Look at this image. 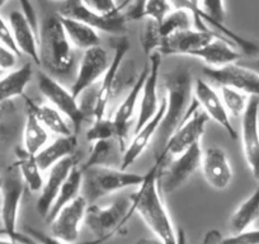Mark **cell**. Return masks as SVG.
<instances>
[{
  "mask_svg": "<svg viewBox=\"0 0 259 244\" xmlns=\"http://www.w3.org/2000/svg\"><path fill=\"white\" fill-rule=\"evenodd\" d=\"M133 214L131 197H118L106 206L89 204L84 224L94 234V239L83 244H102L123 233Z\"/></svg>",
  "mask_w": 259,
  "mask_h": 244,
  "instance_id": "277c9868",
  "label": "cell"
},
{
  "mask_svg": "<svg viewBox=\"0 0 259 244\" xmlns=\"http://www.w3.org/2000/svg\"><path fill=\"white\" fill-rule=\"evenodd\" d=\"M165 86V113L154 138L155 156L160 154L168 139L182 125V122L196 109L200 108L193 98V79L191 71L183 66H177L164 74Z\"/></svg>",
  "mask_w": 259,
  "mask_h": 244,
  "instance_id": "6da1fadb",
  "label": "cell"
},
{
  "mask_svg": "<svg viewBox=\"0 0 259 244\" xmlns=\"http://www.w3.org/2000/svg\"><path fill=\"white\" fill-rule=\"evenodd\" d=\"M0 75H3V71H0Z\"/></svg>",
  "mask_w": 259,
  "mask_h": 244,
  "instance_id": "680465c9",
  "label": "cell"
},
{
  "mask_svg": "<svg viewBox=\"0 0 259 244\" xmlns=\"http://www.w3.org/2000/svg\"><path fill=\"white\" fill-rule=\"evenodd\" d=\"M50 143V131L32 112L27 111L23 126V146L28 154L36 155Z\"/></svg>",
  "mask_w": 259,
  "mask_h": 244,
  "instance_id": "1f68e13d",
  "label": "cell"
},
{
  "mask_svg": "<svg viewBox=\"0 0 259 244\" xmlns=\"http://www.w3.org/2000/svg\"><path fill=\"white\" fill-rule=\"evenodd\" d=\"M11 108H12L11 102H9V103L3 104V106H0V148H2V145H3L4 143H6L9 134H11L9 133V126L7 125V122H6L7 111H9Z\"/></svg>",
  "mask_w": 259,
  "mask_h": 244,
  "instance_id": "bcb514c9",
  "label": "cell"
},
{
  "mask_svg": "<svg viewBox=\"0 0 259 244\" xmlns=\"http://www.w3.org/2000/svg\"><path fill=\"white\" fill-rule=\"evenodd\" d=\"M38 89L42 96L56 107L66 118L70 121V125L75 135H79L83 128V124L88 116L81 108L78 98L73 96L70 89H66L56 78L47 74L46 71H39Z\"/></svg>",
  "mask_w": 259,
  "mask_h": 244,
  "instance_id": "52a82bcc",
  "label": "cell"
},
{
  "mask_svg": "<svg viewBox=\"0 0 259 244\" xmlns=\"http://www.w3.org/2000/svg\"><path fill=\"white\" fill-rule=\"evenodd\" d=\"M84 6L103 16H114L121 13L117 0H81Z\"/></svg>",
  "mask_w": 259,
  "mask_h": 244,
  "instance_id": "60d3db41",
  "label": "cell"
},
{
  "mask_svg": "<svg viewBox=\"0 0 259 244\" xmlns=\"http://www.w3.org/2000/svg\"><path fill=\"white\" fill-rule=\"evenodd\" d=\"M83 173V196L88 204H96L101 198L126 188L139 187L146 177V173H134L116 167H92Z\"/></svg>",
  "mask_w": 259,
  "mask_h": 244,
  "instance_id": "5b68a950",
  "label": "cell"
},
{
  "mask_svg": "<svg viewBox=\"0 0 259 244\" xmlns=\"http://www.w3.org/2000/svg\"><path fill=\"white\" fill-rule=\"evenodd\" d=\"M61 22L62 26H64L65 33H66L69 41L75 49L84 51V50L101 45V36H99L96 29L92 28L88 24L73 18H66V17H61Z\"/></svg>",
  "mask_w": 259,
  "mask_h": 244,
  "instance_id": "f1b7e54d",
  "label": "cell"
},
{
  "mask_svg": "<svg viewBox=\"0 0 259 244\" xmlns=\"http://www.w3.org/2000/svg\"><path fill=\"white\" fill-rule=\"evenodd\" d=\"M124 149L116 138L108 140H98L92 144L91 153L85 163L80 167L83 171L92 167H114L121 168Z\"/></svg>",
  "mask_w": 259,
  "mask_h": 244,
  "instance_id": "4316f807",
  "label": "cell"
},
{
  "mask_svg": "<svg viewBox=\"0 0 259 244\" xmlns=\"http://www.w3.org/2000/svg\"><path fill=\"white\" fill-rule=\"evenodd\" d=\"M57 13L61 17L83 22L96 31L104 32L111 36H123L127 32L128 19L122 12L114 16H103L84 6L81 0H62Z\"/></svg>",
  "mask_w": 259,
  "mask_h": 244,
  "instance_id": "30bf717a",
  "label": "cell"
},
{
  "mask_svg": "<svg viewBox=\"0 0 259 244\" xmlns=\"http://www.w3.org/2000/svg\"><path fill=\"white\" fill-rule=\"evenodd\" d=\"M134 0H117V3H118V8L119 11H122V9L127 8V7L130 6V4L133 3Z\"/></svg>",
  "mask_w": 259,
  "mask_h": 244,
  "instance_id": "f907efd6",
  "label": "cell"
},
{
  "mask_svg": "<svg viewBox=\"0 0 259 244\" xmlns=\"http://www.w3.org/2000/svg\"><path fill=\"white\" fill-rule=\"evenodd\" d=\"M191 57L202 60L206 66L221 68V66L240 61L241 54L236 51L230 41H228L224 37H218L206 46L192 52Z\"/></svg>",
  "mask_w": 259,
  "mask_h": 244,
  "instance_id": "cb8c5ba5",
  "label": "cell"
},
{
  "mask_svg": "<svg viewBox=\"0 0 259 244\" xmlns=\"http://www.w3.org/2000/svg\"><path fill=\"white\" fill-rule=\"evenodd\" d=\"M241 145L249 169L259 182V97L249 98L241 116Z\"/></svg>",
  "mask_w": 259,
  "mask_h": 244,
  "instance_id": "9a60e30c",
  "label": "cell"
},
{
  "mask_svg": "<svg viewBox=\"0 0 259 244\" xmlns=\"http://www.w3.org/2000/svg\"><path fill=\"white\" fill-rule=\"evenodd\" d=\"M259 219V186L245 201L238 206L229 219V230L231 234L240 233L250 228Z\"/></svg>",
  "mask_w": 259,
  "mask_h": 244,
  "instance_id": "4dcf8cb0",
  "label": "cell"
},
{
  "mask_svg": "<svg viewBox=\"0 0 259 244\" xmlns=\"http://www.w3.org/2000/svg\"><path fill=\"white\" fill-rule=\"evenodd\" d=\"M163 36L160 33V24L153 19L145 18L143 29L140 33V42L146 56H150L154 52H158Z\"/></svg>",
  "mask_w": 259,
  "mask_h": 244,
  "instance_id": "d590c367",
  "label": "cell"
},
{
  "mask_svg": "<svg viewBox=\"0 0 259 244\" xmlns=\"http://www.w3.org/2000/svg\"><path fill=\"white\" fill-rule=\"evenodd\" d=\"M26 101L27 111L32 112L42 125L57 136H68L74 134L73 128L66 122V117L52 104L36 103L28 97L23 96Z\"/></svg>",
  "mask_w": 259,
  "mask_h": 244,
  "instance_id": "d4e9b609",
  "label": "cell"
},
{
  "mask_svg": "<svg viewBox=\"0 0 259 244\" xmlns=\"http://www.w3.org/2000/svg\"><path fill=\"white\" fill-rule=\"evenodd\" d=\"M193 98L197 101L200 108L207 114L210 119L218 124L228 133L233 140L238 139V133L231 124L230 114L226 111L224 102L219 92L213 89L210 83L198 78L193 82Z\"/></svg>",
  "mask_w": 259,
  "mask_h": 244,
  "instance_id": "2e32d148",
  "label": "cell"
},
{
  "mask_svg": "<svg viewBox=\"0 0 259 244\" xmlns=\"http://www.w3.org/2000/svg\"><path fill=\"white\" fill-rule=\"evenodd\" d=\"M32 76L33 68L29 61L21 68L8 71L6 75H0V106L9 103L17 97H23Z\"/></svg>",
  "mask_w": 259,
  "mask_h": 244,
  "instance_id": "484cf974",
  "label": "cell"
},
{
  "mask_svg": "<svg viewBox=\"0 0 259 244\" xmlns=\"http://www.w3.org/2000/svg\"><path fill=\"white\" fill-rule=\"evenodd\" d=\"M79 164V159L76 154L68 156V158L62 159L57 161L56 164L47 169V176L45 178L44 187L39 192V197L37 200L36 210L42 218L46 219L47 214L51 210L55 200L57 197L60 188L64 185V182L69 177L70 172L73 171L74 167Z\"/></svg>",
  "mask_w": 259,
  "mask_h": 244,
  "instance_id": "d6986e66",
  "label": "cell"
},
{
  "mask_svg": "<svg viewBox=\"0 0 259 244\" xmlns=\"http://www.w3.org/2000/svg\"><path fill=\"white\" fill-rule=\"evenodd\" d=\"M219 93H220L221 99H223L224 102V106H225L226 111L229 112L230 116H243V113L246 109V106H248L250 96L238 91V89H234L231 88V87L226 86H221Z\"/></svg>",
  "mask_w": 259,
  "mask_h": 244,
  "instance_id": "e575fe53",
  "label": "cell"
},
{
  "mask_svg": "<svg viewBox=\"0 0 259 244\" xmlns=\"http://www.w3.org/2000/svg\"><path fill=\"white\" fill-rule=\"evenodd\" d=\"M149 73V63L144 66L141 73L139 74L138 79L135 80L134 86L131 87L130 92L127 96L124 97L123 101L119 103L118 108L116 109V113L113 116L114 126H116V133H117V140L119 141L121 146L126 149V139L128 136L130 131V124L133 119L134 114H135L136 108L140 102L141 92H143L144 83H145L146 75Z\"/></svg>",
  "mask_w": 259,
  "mask_h": 244,
  "instance_id": "44dd1931",
  "label": "cell"
},
{
  "mask_svg": "<svg viewBox=\"0 0 259 244\" xmlns=\"http://www.w3.org/2000/svg\"><path fill=\"white\" fill-rule=\"evenodd\" d=\"M194 27L192 13L186 9H173L160 23V33L165 37L179 31H186Z\"/></svg>",
  "mask_w": 259,
  "mask_h": 244,
  "instance_id": "836d02e7",
  "label": "cell"
},
{
  "mask_svg": "<svg viewBox=\"0 0 259 244\" xmlns=\"http://www.w3.org/2000/svg\"><path fill=\"white\" fill-rule=\"evenodd\" d=\"M19 6H21V11L23 12L24 16L27 17V19L29 21V23L32 24V27L34 28V31L37 32V36H38V17H37L36 9H34L33 4H32L31 0H18Z\"/></svg>",
  "mask_w": 259,
  "mask_h": 244,
  "instance_id": "f6af8a7d",
  "label": "cell"
},
{
  "mask_svg": "<svg viewBox=\"0 0 259 244\" xmlns=\"http://www.w3.org/2000/svg\"><path fill=\"white\" fill-rule=\"evenodd\" d=\"M223 234L218 230V229H211L205 233V236L202 239L201 244H221V239H223Z\"/></svg>",
  "mask_w": 259,
  "mask_h": 244,
  "instance_id": "7dc6e473",
  "label": "cell"
},
{
  "mask_svg": "<svg viewBox=\"0 0 259 244\" xmlns=\"http://www.w3.org/2000/svg\"><path fill=\"white\" fill-rule=\"evenodd\" d=\"M238 63H240L241 65L246 66V68L251 69V70L256 71L259 74V59L250 60V61H238Z\"/></svg>",
  "mask_w": 259,
  "mask_h": 244,
  "instance_id": "c3c4849f",
  "label": "cell"
},
{
  "mask_svg": "<svg viewBox=\"0 0 259 244\" xmlns=\"http://www.w3.org/2000/svg\"><path fill=\"white\" fill-rule=\"evenodd\" d=\"M208 119L210 118L202 109L198 108L192 112L182 122V125L174 131L173 135L168 139L160 154L155 156V163H158L161 167L169 159L184 153L187 149L193 146L194 144L200 143L201 138L205 134Z\"/></svg>",
  "mask_w": 259,
  "mask_h": 244,
  "instance_id": "ba28073f",
  "label": "cell"
},
{
  "mask_svg": "<svg viewBox=\"0 0 259 244\" xmlns=\"http://www.w3.org/2000/svg\"><path fill=\"white\" fill-rule=\"evenodd\" d=\"M112 47H113V56L111 59V63H109L104 75L102 76L98 88L94 92L93 112H92L93 118H102L106 116L107 107H108L112 94L116 89L117 78L121 71L122 63L131 49V42H130L128 37L124 34L123 36H114V39L112 41Z\"/></svg>",
  "mask_w": 259,
  "mask_h": 244,
  "instance_id": "8fae6325",
  "label": "cell"
},
{
  "mask_svg": "<svg viewBox=\"0 0 259 244\" xmlns=\"http://www.w3.org/2000/svg\"><path fill=\"white\" fill-rule=\"evenodd\" d=\"M17 167L19 169L24 185L31 192H41L44 187L45 178L42 169L36 160V155L28 154L23 148L17 149Z\"/></svg>",
  "mask_w": 259,
  "mask_h": 244,
  "instance_id": "d6a6232c",
  "label": "cell"
},
{
  "mask_svg": "<svg viewBox=\"0 0 259 244\" xmlns=\"http://www.w3.org/2000/svg\"><path fill=\"white\" fill-rule=\"evenodd\" d=\"M39 66L54 78H68L74 73L75 51L69 41L59 13H52L39 22Z\"/></svg>",
  "mask_w": 259,
  "mask_h": 244,
  "instance_id": "3957f363",
  "label": "cell"
},
{
  "mask_svg": "<svg viewBox=\"0 0 259 244\" xmlns=\"http://www.w3.org/2000/svg\"><path fill=\"white\" fill-rule=\"evenodd\" d=\"M83 178L84 173L78 164L76 167H74L73 171L70 172L69 177L66 178V181L64 182V185L60 188L56 200H55L51 210L49 211L46 216L47 223H50L64 206H66L71 201L75 200L78 196H80V191L83 190Z\"/></svg>",
  "mask_w": 259,
  "mask_h": 244,
  "instance_id": "f546056e",
  "label": "cell"
},
{
  "mask_svg": "<svg viewBox=\"0 0 259 244\" xmlns=\"http://www.w3.org/2000/svg\"><path fill=\"white\" fill-rule=\"evenodd\" d=\"M165 107L166 101L165 97H163L160 101V107H159L155 116L151 117L143 128L135 131V136H134L133 140L130 141V144H127L126 149L123 151L121 169H127L130 166H133L143 155L144 151L148 149V146L150 145V143L155 138L159 126H160V122L163 119L164 113H165Z\"/></svg>",
  "mask_w": 259,
  "mask_h": 244,
  "instance_id": "7402d4cb",
  "label": "cell"
},
{
  "mask_svg": "<svg viewBox=\"0 0 259 244\" xmlns=\"http://www.w3.org/2000/svg\"><path fill=\"white\" fill-rule=\"evenodd\" d=\"M202 73L208 80L215 82L220 87H231L250 97H259V74L240 63L229 64L221 68L203 66Z\"/></svg>",
  "mask_w": 259,
  "mask_h": 244,
  "instance_id": "4fadbf2b",
  "label": "cell"
},
{
  "mask_svg": "<svg viewBox=\"0 0 259 244\" xmlns=\"http://www.w3.org/2000/svg\"><path fill=\"white\" fill-rule=\"evenodd\" d=\"M88 205L85 197L80 195L70 204L64 206L49 223L50 234L65 243L75 244L79 239L81 224H84Z\"/></svg>",
  "mask_w": 259,
  "mask_h": 244,
  "instance_id": "5bb4252c",
  "label": "cell"
},
{
  "mask_svg": "<svg viewBox=\"0 0 259 244\" xmlns=\"http://www.w3.org/2000/svg\"><path fill=\"white\" fill-rule=\"evenodd\" d=\"M0 234H4V231H3V229H2V230H0Z\"/></svg>",
  "mask_w": 259,
  "mask_h": 244,
  "instance_id": "6f0895ef",
  "label": "cell"
},
{
  "mask_svg": "<svg viewBox=\"0 0 259 244\" xmlns=\"http://www.w3.org/2000/svg\"><path fill=\"white\" fill-rule=\"evenodd\" d=\"M9 26L19 54H24L39 65L38 36L22 11H13L9 14Z\"/></svg>",
  "mask_w": 259,
  "mask_h": 244,
  "instance_id": "603a6c76",
  "label": "cell"
},
{
  "mask_svg": "<svg viewBox=\"0 0 259 244\" xmlns=\"http://www.w3.org/2000/svg\"><path fill=\"white\" fill-rule=\"evenodd\" d=\"M218 37H223L215 31H202V29L191 28L179 31L173 34L163 37L158 52L161 56H191V54L201 47L206 46Z\"/></svg>",
  "mask_w": 259,
  "mask_h": 244,
  "instance_id": "e0dca14e",
  "label": "cell"
},
{
  "mask_svg": "<svg viewBox=\"0 0 259 244\" xmlns=\"http://www.w3.org/2000/svg\"><path fill=\"white\" fill-rule=\"evenodd\" d=\"M26 233L27 235L31 236L34 241H37L39 244H68L65 243V241L60 240V239L55 238L51 234H46L41 230L31 228V226H26Z\"/></svg>",
  "mask_w": 259,
  "mask_h": 244,
  "instance_id": "ee69618b",
  "label": "cell"
},
{
  "mask_svg": "<svg viewBox=\"0 0 259 244\" xmlns=\"http://www.w3.org/2000/svg\"><path fill=\"white\" fill-rule=\"evenodd\" d=\"M0 42L3 45H6V46H8L9 49H12L14 52H17V54L19 55L18 49H17L16 46V42H14L13 33H12V28L11 26H9V22L7 23L6 19L2 17V14H0Z\"/></svg>",
  "mask_w": 259,
  "mask_h": 244,
  "instance_id": "7bdbcfd3",
  "label": "cell"
},
{
  "mask_svg": "<svg viewBox=\"0 0 259 244\" xmlns=\"http://www.w3.org/2000/svg\"><path fill=\"white\" fill-rule=\"evenodd\" d=\"M51 2H56V3H61L62 0H51Z\"/></svg>",
  "mask_w": 259,
  "mask_h": 244,
  "instance_id": "9f6ffc18",
  "label": "cell"
},
{
  "mask_svg": "<svg viewBox=\"0 0 259 244\" xmlns=\"http://www.w3.org/2000/svg\"><path fill=\"white\" fill-rule=\"evenodd\" d=\"M111 59L106 49L99 46L84 50L75 73V79L71 84V93L75 98L83 96L88 89L101 80L108 69Z\"/></svg>",
  "mask_w": 259,
  "mask_h": 244,
  "instance_id": "7c38bea8",
  "label": "cell"
},
{
  "mask_svg": "<svg viewBox=\"0 0 259 244\" xmlns=\"http://www.w3.org/2000/svg\"><path fill=\"white\" fill-rule=\"evenodd\" d=\"M117 139L116 126L113 118H108L107 116L102 118H94L93 124L87 130L85 139L88 143L93 144L98 140H108V139Z\"/></svg>",
  "mask_w": 259,
  "mask_h": 244,
  "instance_id": "8d00e7d4",
  "label": "cell"
},
{
  "mask_svg": "<svg viewBox=\"0 0 259 244\" xmlns=\"http://www.w3.org/2000/svg\"><path fill=\"white\" fill-rule=\"evenodd\" d=\"M0 244H22L18 241H13L11 239H0Z\"/></svg>",
  "mask_w": 259,
  "mask_h": 244,
  "instance_id": "816d5d0a",
  "label": "cell"
},
{
  "mask_svg": "<svg viewBox=\"0 0 259 244\" xmlns=\"http://www.w3.org/2000/svg\"><path fill=\"white\" fill-rule=\"evenodd\" d=\"M161 69V55L159 52H154L149 56V73L146 75L145 83H144L143 92H141L140 103H139V117L138 122L135 124V131L143 128L146 122L155 116L160 107L158 89H159V78H160Z\"/></svg>",
  "mask_w": 259,
  "mask_h": 244,
  "instance_id": "ac0fdd59",
  "label": "cell"
},
{
  "mask_svg": "<svg viewBox=\"0 0 259 244\" xmlns=\"http://www.w3.org/2000/svg\"><path fill=\"white\" fill-rule=\"evenodd\" d=\"M2 178H3V186L0 191L2 192L0 216L3 223L4 234L13 241H18L22 244H36V241L31 236L17 230L19 208H21L24 188H26L18 167L14 163L12 164Z\"/></svg>",
  "mask_w": 259,
  "mask_h": 244,
  "instance_id": "8992f818",
  "label": "cell"
},
{
  "mask_svg": "<svg viewBox=\"0 0 259 244\" xmlns=\"http://www.w3.org/2000/svg\"><path fill=\"white\" fill-rule=\"evenodd\" d=\"M173 9L169 0H144L143 18L153 19L160 24Z\"/></svg>",
  "mask_w": 259,
  "mask_h": 244,
  "instance_id": "74e56055",
  "label": "cell"
},
{
  "mask_svg": "<svg viewBox=\"0 0 259 244\" xmlns=\"http://www.w3.org/2000/svg\"><path fill=\"white\" fill-rule=\"evenodd\" d=\"M221 244H259V229H246L240 233L223 236Z\"/></svg>",
  "mask_w": 259,
  "mask_h": 244,
  "instance_id": "ab89813d",
  "label": "cell"
},
{
  "mask_svg": "<svg viewBox=\"0 0 259 244\" xmlns=\"http://www.w3.org/2000/svg\"><path fill=\"white\" fill-rule=\"evenodd\" d=\"M19 55L0 42V71H11L16 69Z\"/></svg>",
  "mask_w": 259,
  "mask_h": 244,
  "instance_id": "b9f144b4",
  "label": "cell"
},
{
  "mask_svg": "<svg viewBox=\"0 0 259 244\" xmlns=\"http://www.w3.org/2000/svg\"><path fill=\"white\" fill-rule=\"evenodd\" d=\"M158 176L159 164L155 163L146 173L145 181L139 186L136 193L131 196V210L140 215L148 228L164 244L187 243L186 234L183 230H176L170 215L164 205Z\"/></svg>",
  "mask_w": 259,
  "mask_h": 244,
  "instance_id": "7a4b0ae2",
  "label": "cell"
},
{
  "mask_svg": "<svg viewBox=\"0 0 259 244\" xmlns=\"http://www.w3.org/2000/svg\"><path fill=\"white\" fill-rule=\"evenodd\" d=\"M194 7H201V0H189Z\"/></svg>",
  "mask_w": 259,
  "mask_h": 244,
  "instance_id": "f5cc1de1",
  "label": "cell"
},
{
  "mask_svg": "<svg viewBox=\"0 0 259 244\" xmlns=\"http://www.w3.org/2000/svg\"><path fill=\"white\" fill-rule=\"evenodd\" d=\"M76 149H78V135L71 134L68 136H57L54 141L47 144L39 153L36 154V160L42 172H45L57 161L76 154Z\"/></svg>",
  "mask_w": 259,
  "mask_h": 244,
  "instance_id": "83f0119b",
  "label": "cell"
},
{
  "mask_svg": "<svg viewBox=\"0 0 259 244\" xmlns=\"http://www.w3.org/2000/svg\"><path fill=\"white\" fill-rule=\"evenodd\" d=\"M201 8L219 24H225L226 9L224 0H201Z\"/></svg>",
  "mask_w": 259,
  "mask_h": 244,
  "instance_id": "f35d334b",
  "label": "cell"
},
{
  "mask_svg": "<svg viewBox=\"0 0 259 244\" xmlns=\"http://www.w3.org/2000/svg\"><path fill=\"white\" fill-rule=\"evenodd\" d=\"M135 244H164L160 239L155 238H143L139 239L138 241H135Z\"/></svg>",
  "mask_w": 259,
  "mask_h": 244,
  "instance_id": "681fc988",
  "label": "cell"
},
{
  "mask_svg": "<svg viewBox=\"0 0 259 244\" xmlns=\"http://www.w3.org/2000/svg\"><path fill=\"white\" fill-rule=\"evenodd\" d=\"M202 148L197 143L187 149L184 153L171 158L169 164L159 166L158 183L161 193H171L188 181L201 167Z\"/></svg>",
  "mask_w": 259,
  "mask_h": 244,
  "instance_id": "9c48e42d",
  "label": "cell"
},
{
  "mask_svg": "<svg viewBox=\"0 0 259 244\" xmlns=\"http://www.w3.org/2000/svg\"><path fill=\"white\" fill-rule=\"evenodd\" d=\"M8 2H9V0H0V9L3 8V7L6 6V4L8 3Z\"/></svg>",
  "mask_w": 259,
  "mask_h": 244,
  "instance_id": "db71d44e",
  "label": "cell"
},
{
  "mask_svg": "<svg viewBox=\"0 0 259 244\" xmlns=\"http://www.w3.org/2000/svg\"><path fill=\"white\" fill-rule=\"evenodd\" d=\"M201 171L207 185L215 190L228 188L233 179V168L228 155L218 146L206 149L201 159Z\"/></svg>",
  "mask_w": 259,
  "mask_h": 244,
  "instance_id": "ffe728a7",
  "label": "cell"
},
{
  "mask_svg": "<svg viewBox=\"0 0 259 244\" xmlns=\"http://www.w3.org/2000/svg\"><path fill=\"white\" fill-rule=\"evenodd\" d=\"M2 186H3V178L0 177V191H2Z\"/></svg>",
  "mask_w": 259,
  "mask_h": 244,
  "instance_id": "11a10c76",
  "label": "cell"
}]
</instances>
